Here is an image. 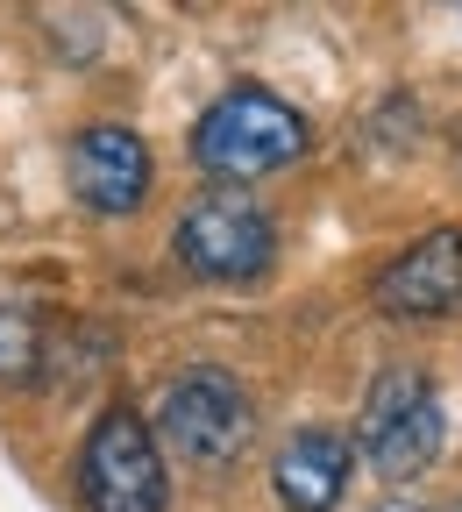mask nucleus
I'll use <instances>...</instances> for the list:
<instances>
[{
  "label": "nucleus",
  "instance_id": "nucleus-5",
  "mask_svg": "<svg viewBox=\"0 0 462 512\" xmlns=\"http://www.w3.org/2000/svg\"><path fill=\"white\" fill-rule=\"evenodd\" d=\"M178 264L192 278H214V285H242L256 271H271V256H278V221L263 214L249 192H207V200H192L178 235Z\"/></svg>",
  "mask_w": 462,
  "mask_h": 512
},
{
  "label": "nucleus",
  "instance_id": "nucleus-8",
  "mask_svg": "<svg viewBox=\"0 0 462 512\" xmlns=\"http://www.w3.org/2000/svg\"><path fill=\"white\" fill-rule=\"evenodd\" d=\"M349 463H356V441L335 434V427H299L285 448H278V498L292 512H335L342 491H349Z\"/></svg>",
  "mask_w": 462,
  "mask_h": 512
},
{
  "label": "nucleus",
  "instance_id": "nucleus-6",
  "mask_svg": "<svg viewBox=\"0 0 462 512\" xmlns=\"http://www.w3.org/2000/svg\"><path fill=\"white\" fill-rule=\"evenodd\" d=\"M72 192L93 214H136L150 200V143L121 121H93L72 136Z\"/></svg>",
  "mask_w": 462,
  "mask_h": 512
},
{
  "label": "nucleus",
  "instance_id": "nucleus-4",
  "mask_svg": "<svg viewBox=\"0 0 462 512\" xmlns=\"http://www.w3.org/2000/svg\"><path fill=\"white\" fill-rule=\"evenodd\" d=\"M441 399H434V384L427 370L413 363H391L377 384H370V399H363V420H356V448H363V463L391 484H406L420 477L434 456H441Z\"/></svg>",
  "mask_w": 462,
  "mask_h": 512
},
{
  "label": "nucleus",
  "instance_id": "nucleus-3",
  "mask_svg": "<svg viewBox=\"0 0 462 512\" xmlns=\"http://www.w3.org/2000/svg\"><path fill=\"white\" fill-rule=\"evenodd\" d=\"M79 498L86 512H164L171 477H164V448L157 427L136 406H107L79 448Z\"/></svg>",
  "mask_w": 462,
  "mask_h": 512
},
{
  "label": "nucleus",
  "instance_id": "nucleus-9",
  "mask_svg": "<svg viewBox=\"0 0 462 512\" xmlns=\"http://www.w3.org/2000/svg\"><path fill=\"white\" fill-rule=\"evenodd\" d=\"M50 356V320L36 306H0V384L36 377Z\"/></svg>",
  "mask_w": 462,
  "mask_h": 512
},
{
  "label": "nucleus",
  "instance_id": "nucleus-2",
  "mask_svg": "<svg viewBox=\"0 0 462 512\" xmlns=\"http://www.w3.org/2000/svg\"><path fill=\"white\" fill-rule=\"evenodd\" d=\"M249 434H256V406H249V392H242L228 370L200 363V370H185V377L164 384V399H157V441L171 448L178 463L228 470L242 448H249Z\"/></svg>",
  "mask_w": 462,
  "mask_h": 512
},
{
  "label": "nucleus",
  "instance_id": "nucleus-1",
  "mask_svg": "<svg viewBox=\"0 0 462 512\" xmlns=\"http://www.w3.org/2000/svg\"><path fill=\"white\" fill-rule=\"evenodd\" d=\"M292 157H306V114L263 86H235L192 121V164L214 178H271Z\"/></svg>",
  "mask_w": 462,
  "mask_h": 512
},
{
  "label": "nucleus",
  "instance_id": "nucleus-7",
  "mask_svg": "<svg viewBox=\"0 0 462 512\" xmlns=\"http://www.w3.org/2000/svg\"><path fill=\"white\" fill-rule=\"evenodd\" d=\"M377 306L399 320L462 313V228H434L377 271Z\"/></svg>",
  "mask_w": 462,
  "mask_h": 512
}]
</instances>
